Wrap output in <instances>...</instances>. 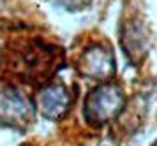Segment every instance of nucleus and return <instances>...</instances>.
Segmentation results:
<instances>
[{"mask_svg": "<svg viewBox=\"0 0 157 146\" xmlns=\"http://www.w3.org/2000/svg\"><path fill=\"white\" fill-rule=\"evenodd\" d=\"M64 63L62 49L36 39L16 48L11 60V69L16 76L32 84H46Z\"/></svg>", "mask_w": 157, "mask_h": 146, "instance_id": "nucleus-1", "label": "nucleus"}, {"mask_svg": "<svg viewBox=\"0 0 157 146\" xmlns=\"http://www.w3.org/2000/svg\"><path fill=\"white\" fill-rule=\"evenodd\" d=\"M127 106V97L118 83L102 81L88 92L83 104L85 122L92 127H102L118 120Z\"/></svg>", "mask_w": 157, "mask_h": 146, "instance_id": "nucleus-2", "label": "nucleus"}, {"mask_svg": "<svg viewBox=\"0 0 157 146\" xmlns=\"http://www.w3.org/2000/svg\"><path fill=\"white\" fill-rule=\"evenodd\" d=\"M36 120V106L20 88L4 83L0 86V125L25 130Z\"/></svg>", "mask_w": 157, "mask_h": 146, "instance_id": "nucleus-3", "label": "nucleus"}, {"mask_svg": "<svg viewBox=\"0 0 157 146\" xmlns=\"http://www.w3.org/2000/svg\"><path fill=\"white\" fill-rule=\"evenodd\" d=\"M113 51L104 44H92L81 53L78 60V72L94 81H109L115 76Z\"/></svg>", "mask_w": 157, "mask_h": 146, "instance_id": "nucleus-4", "label": "nucleus"}, {"mask_svg": "<svg viewBox=\"0 0 157 146\" xmlns=\"http://www.w3.org/2000/svg\"><path fill=\"white\" fill-rule=\"evenodd\" d=\"M72 97L71 90L64 83L50 81L43 86V90L37 97V109L41 111L44 118L58 122L69 113L72 106Z\"/></svg>", "mask_w": 157, "mask_h": 146, "instance_id": "nucleus-5", "label": "nucleus"}, {"mask_svg": "<svg viewBox=\"0 0 157 146\" xmlns=\"http://www.w3.org/2000/svg\"><path fill=\"white\" fill-rule=\"evenodd\" d=\"M122 42H124L125 55H129L131 58H136V55H145L147 53V34L141 28V23L132 20L127 32H124Z\"/></svg>", "mask_w": 157, "mask_h": 146, "instance_id": "nucleus-6", "label": "nucleus"}, {"mask_svg": "<svg viewBox=\"0 0 157 146\" xmlns=\"http://www.w3.org/2000/svg\"><path fill=\"white\" fill-rule=\"evenodd\" d=\"M90 2H92V0H57L58 6L65 7L67 11H81V9H85Z\"/></svg>", "mask_w": 157, "mask_h": 146, "instance_id": "nucleus-7", "label": "nucleus"}, {"mask_svg": "<svg viewBox=\"0 0 157 146\" xmlns=\"http://www.w3.org/2000/svg\"><path fill=\"white\" fill-rule=\"evenodd\" d=\"M0 62H2V51H0Z\"/></svg>", "mask_w": 157, "mask_h": 146, "instance_id": "nucleus-8", "label": "nucleus"}, {"mask_svg": "<svg viewBox=\"0 0 157 146\" xmlns=\"http://www.w3.org/2000/svg\"><path fill=\"white\" fill-rule=\"evenodd\" d=\"M152 146H157V139H155V143H154V144H152Z\"/></svg>", "mask_w": 157, "mask_h": 146, "instance_id": "nucleus-9", "label": "nucleus"}]
</instances>
